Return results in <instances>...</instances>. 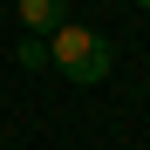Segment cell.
<instances>
[{
    "label": "cell",
    "mask_w": 150,
    "mask_h": 150,
    "mask_svg": "<svg viewBox=\"0 0 150 150\" xmlns=\"http://www.w3.org/2000/svg\"><path fill=\"white\" fill-rule=\"evenodd\" d=\"M137 7H143V14H150V0H137Z\"/></svg>",
    "instance_id": "cell-4"
},
{
    "label": "cell",
    "mask_w": 150,
    "mask_h": 150,
    "mask_svg": "<svg viewBox=\"0 0 150 150\" xmlns=\"http://www.w3.org/2000/svg\"><path fill=\"white\" fill-rule=\"evenodd\" d=\"M21 68H48V41H28V48H21Z\"/></svg>",
    "instance_id": "cell-3"
},
{
    "label": "cell",
    "mask_w": 150,
    "mask_h": 150,
    "mask_svg": "<svg viewBox=\"0 0 150 150\" xmlns=\"http://www.w3.org/2000/svg\"><path fill=\"white\" fill-rule=\"evenodd\" d=\"M48 62H55L68 82H82V89H96L103 75L116 68V48L96 34V28H75V21H62L55 34H48Z\"/></svg>",
    "instance_id": "cell-1"
},
{
    "label": "cell",
    "mask_w": 150,
    "mask_h": 150,
    "mask_svg": "<svg viewBox=\"0 0 150 150\" xmlns=\"http://www.w3.org/2000/svg\"><path fill=\"white\" fill-rule=\"evenodd\" d=\"M68 21V0H21V28H34V34H55Z\"/></svg>",
    "instance_id": "cell-2"
}]
</instances>
